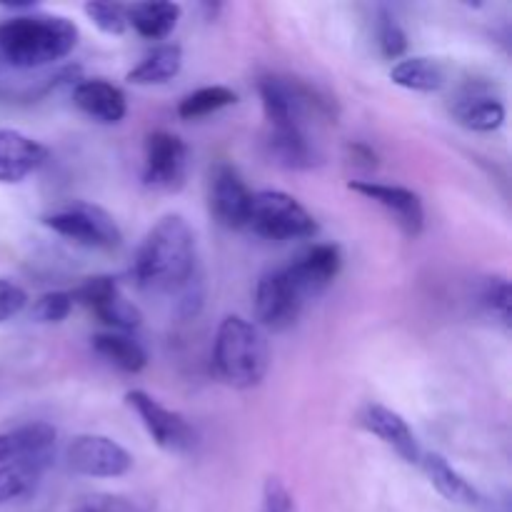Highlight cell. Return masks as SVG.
Segmentation results:
<instances>
[{"label":"cell","mask_w":512,"mask_h":512,"mask_svg":"<svg viewBox=\"0 0 512 512\" xmlns=\"http://www.w3.org/2000/svg\"><path fill=\"white\" fill-rule=\"evenodd\" d=\"M125 405L138 415L145 433L150 435V440H153L160 450L173 455H183L195 448L193 425H190L188 420H185V415H180L178 410L165 408L160 400H155L153 395L145 393V390H128V393H125Z\"/></svg>","instance_id":"52a82bcc"},{"label":"cell","mask_w":512,"mask_h":512,"mask_svg":"<svg viewBox=\"0 0 512 512\" xmlns=\"http://www.w3.org/2000/svg\"><path fill=\"white\" fill-rule=\"evenodd\" d=\"M353 193L373 200L375 205L385 210L395 220L405 238H420L425 230V208L423 198L415 190L403 188V185L378 183V180H353L348 185Z\"/></svg>","instance_id":"5bb4252c"},{"label":"cell","mask_w":512,"mask_h":512,"mask_svg":"<svg viewBox=\"0 0 512 512\" xmlns=\"http://www.w3.org/2000/svg\"><path fill=\"white\" fill-rule=\"evenodd\" d=\"M133 280L145 293L165 295L190 318L203 308V273L198 263L195 233L183 215H165L145 233L135 250Z\"/></svg>","instance_id":"6da1fadb"},{"label":"cell","mask_w":512,"mask_h":512,"mask_svg":"<svg viewBox=\"0 0 512 512\" xmlns=\"http://www.w3.org/2000/svg\"><path fill=\"white\" fill-rule=\"evenodd\" d=\"M65 463L75 475L83 478H123L133 468V455L108 435L85 433L70 440L65 450Z\"/></svg>","instance_id":"9c48e42d"},{"label":"cell","mask_w":512,"mask_h":512,"mask_svg":"<svg viewBox=\"0 0 512 512\" xmlns=\"http://www.w3.org/2000/svg\"><path fill=\"white\" fill-rule=\"evenodd\" d=\"M303 300L285 278L283 268L270 270L255 285V320L258 328L270 333H283L298 323L303 313Z\"/></svg>","instance_id":"7c38bea8"},{"label":"cell","mask_w":512,"mask_h":512,"mask_svg":"<svg viewBox=\"0 0 512 512\" xmlns=\"http://www.w3.org/2000/svg\"><path fill=\"white\" fill-rule=\"evenodd\" d=\"M180 68H183V48L178 43H165L145 55L133 70H128L125 78L133 85H163L173 80Z\"/></svg>","instance_id":"7402d4cb"},{"label":"cell","mask_w":512,"mask_h":512,"mask_svg":"<svg viewBox=\"0 0 512 512\" xmlns=\"http://www.w3.org/2000/svg\"><path fill=\"white\" fill-rule=\"evenodd\" d=\"M360 425H363L370 435L383 440L388 448H393L405 463L418 465L420 458H423V450H420V443L418 438H415L413 428H410L408 420L400 413H395V410L385 408V405L380 403H368L360 410Z\"/></svg>","instance_id":"9a60e30c"},{"label":"cell","mask_w":512,"mask_h":512,"mask_svg":"<svg viewBox=\"0 0 512 512\" xmlns=\"http://www.w3.org/2000/svg\"><path fill=\"white\" fill-rule=\"evenodd\" d=\"M250 203H253V190L248 188V183L233 163L223 160L210 170L208 205L215 223L228 230L248 228Z\"/></svg>","instance_id":"8fae6325"},{"label":"cell","mask_w":512,"mask_h":512,"mask_svg":"<svg viewBox=\"0 0 512 512\" xmlns=\"http://www.w3.org/2000/svg\"><path fill=\"white\" fill-rule=\"evenodd\" d=\"M260 512H298L293 493L280 478H268L263 485V498H260Z\"/></svg>","instance_id":"f546056e"},{"label":"cell","mask_w":512,"mask_h":512,"mask_svg":"<svg viewBox=\"0 0 512 512\" xmlns=\"http://www.w3.org/2000/svg\"><path fill=\"white\" fill-rule=\"evenodd\" d=\"M40 475L43 473H38V470H33L25 463L0 465V508L33 493Z\"/></svg>","instance_id":"d4e9b609"},{"label":"cell","mask_w":512,"mask_h":512,"mask_svg":"<svg viewBox=\"0 0 512 512\" xmlns=\"http://www.w3.org/2000/svg\"><path fill=\"white\" fill-rule=\"evenodd\" d=\"M348 153H350V163L360 165V168H368V170L378 168V155H375V150L370 148V145L353 143L348 148Z\"/></svg>","instance_id":"d6a6232c"},{"label":"cell","mask_w":512,"mask_h":512,"mask_svg":"<svg viewBox=\"0 0 512 512\" xmlns=\"http://www.w3.org/2000/svg\"><path fill=\"white\" fill-rule=\"evenodd\" d=\"M15 458H18V440H15V433L10 430V433L0 435V465L13 463Z\"/></svg>","instance_id":"836d02e7"},{"label":"cell","mask_w":512,"mask_h":512,"mask_svg":"<svg viewBox=\"0 0 512 512\" xmlns=\"http://www.w3.org/2000/svg\"><path fill=\"white\" fill-rule=\"evenodd\" d=\"M390 80L415 93H438L448 83V68L438 58L413 55V58H400L390 68Z\"/></svg>","instance_id":"ffe728a7"},{"label":"cell","mask_w":512,"mask_h":512,"mask_svg":"<svg viewBox=\"0 0 512 512\" xmlns=\"http://www.w3.org/2000/svg\"><path fill=\"white\" fill-rule=\"evenodd\" d=\"M480 305L510 330L512 323V293H510V280L505 275H490L480 285Z\"/></svg>","instance_id":"484cf974"},{"label":"cell","mask_w":512,"mask_h":512,"mask_svg":"<svg viewBox=\"0 0 512 512\" xmlns=\"http://www.w3.org/2000/svg\"><path fill=\"white\" fill-rule=\"evenodd\" d=\"M378 48L388 60H400L408 50V35L393 15L383 13L378 20Z\"/></svg>","instance_id":"f1b7e54d"},{"label":"cell","mask_w":512,"mask_h":512,"mask_svg":"<svg viewBox=\"0 0 512 512\" xmlns=\"http://www.w3.org/2000/svg\"><path fill=\"white\" fill-rule=\"evenodd\" d=\"M263 113L270 133L310 135L318 120H333V100L315 85L290 75H265L258 83Z\"/></svg>","instance_id":"277c9868"},{"label":"cell","mask_w":512,"mask_h":512,"mask_svg":"<svg viewBox=\"0 0 512 512\" xmlns=\"http://www.w3.org/2000/svg\"><path fill=\"white\" fill-rule=\"evenodd\" d=\"M85 15L90 18V23L105 35H123L128 30V10L120 3H100V0H93V3L83 5Z\"/></svg>","instance_id":"4316f807"},{"label":"cell","mask_w":512,"mask_h":512,"mask_svg":"<svg viewBox=\"0 0 512 512\" xmlns=\"http://www.w3.org/2000/svg\"><path fill=\"white\" fill-rule=\"evenodd\" d=\"M73 512H138V508L128 498H123V495L95 493L80 498L73 505Z\"/></svg>","instance_id":"4dcf8cb0"},{"label":"cell","mask_w":512,"mask_h":512,"mask_svg":"<svg viewBox=\"0 0 512 512\" xmlns=\"http://www.w3.org/2000/svg\"><path fill=\"white\" fill-rule=\"evenodd\" d=\"M73 103L88 118L103 125H115L128 115V100L123 90L103 78L78 80L73 88Z\"/></svg>","instance_id":"ac0fdd59"},{"label":"cell","mask_w":512,"mask_h":512,"mask_svg":"<svg viewBox=\"0 0 512 512\" xmlns=\"http://www.w3.org/2000/svg\"><path fill=\"white\" fill-rule=\"evenodd\" d=\"M73 295L65 290H53V293H43L30 308V320L35 323H63L73 310Z\"/></svg>","instance_id":"83f0119b"},{"label":"cell","mask_w":512,"mask_h":512,"mask_svg":"<svg viewBox=\"0 0 512 512\" xmlns=\"http://www.w3.org/2000/svg\"><path fill=\"white\" fill-rule=\"evenodd\" d=\"M340 268H343V253L338 245L320 243L300 253L290 265H285L283 273L295 293L300 295V300L308 303L333 285Z\"/></svg>","instance_id":"4fadbf2b"},{"label":"cell","mask_w":512,"mask_h":512,"mask_svg":"<svg viewBox=\"0 0 512 512\" xmlns=\"http://www.w3.org/2000/svg\"><path fill=\"white\" fill-rule=\"evenodd\" d=\"M128 25L145 40H165L183 15L178 3H133L125 5Z\"/></svg>","instance_id":"44dd1931"},{"label":"cell","mask_w":512,"mask_h":512,"mask_svg":"<svg viewBox=\"0 0 512 512\" xmlns=\"http://www.w3.org/2000/svg\"><path fill=\"white\" fill-rule=\"evenodd\" d=\"M48 160V148L30 135L13 128H0V183H23L38 173Z\"/></svg>","instance_id":"2e32d148"},{"label":"cell","mask_w":512,"mask_h":512,"mask_svg":"<svg viewBox=\"0 0 512 512\" xmlns=\"http://www.w3.org/2000/svg\"><path fill=\"white\" fill-rule=\"evenodd\" d=\"M453 118L475 133H493L505 123V103L488 85L468 83L453 100Z\"/></svg>","instance_id":"e0dca14e"},{"label":"cell","mask_w":512,"mask_h":512,"mask_svg":"<svg viewBox=\"0 0 512 512\" xmlns=\"http://www.w3.org/2000/svg\"><path fill=\"white\" fill-rule=\"evenodd\" d=\"M70 295H73V303L83 305L100 323L113 328V333H130V330H138L143 325L140 308L133 300L125 298L120 285L110 275H93Z\"/></svg>","instance_id":"ba28073f"},{"label":"cell","mask_w":512,"mask_h":512,"mask_svg":"<svg viewBox=\"0 0 512 512\" xmlns=\"http://www.w3.org/2000/svg\"><path fill=\"white\" fill-rule=\"evenodd\" d=\"M78 45V25L65 15L20 13L0 23V58L20 70H35L68 58Z\"/></svg>","instance_id":"7a4b0ae2"},{"label":"cell","mask_w":512,"mask_h":512,"mask_svg":"<svg viewBox=\"0 0 512 512\" xmlns=\"http://www.w3.org/2000/svg\"><path fill=\"white\" fill-rule=\"evenodd\" d=\"M213 368L230 388H258L270 368V348L263 330L240 315H228L215 333Z\"/></svg>","instance_id":"3957f363"},{"label":"cell","mask_w":512,"mask_h":512,"mask_svg":"<svg viewBox=\"0 0 512 512\" xmlns=\"http://www.w3.org/2000/svg\"><path fill=\"white\" fill-rule=\"evenodd\" d=\"M420 465H423L430 485H433L448 503L463 505V508H473V505L480 503L478 488H473V483H470L465 475H460L443 455H423V458H420Z\"/></svg>","instance_id":"d6986e66"},{"label":"cell","mask_w":512,"mask_h":512,"mask_svg":"<svg viewBox=\"0 0 512 512\" xmlns=\"http://www.w3.org/2000/svg\"><path fill=\"white\" fill-rule=\"evenodd\" d=\"M43 225L60 238L93 250H115L123 243L118 223L100 205L88 200H65L43 215Z\"/></svg>","instance_id":"5b68a950"},{"label":"cell","mask_w":512,"mask_h":512,"mask_svg":"<svg viewBox=\"0 0 512 512\" xmlns=\"http://www.w3.org/2000/svg\"><path fill=\"white\" fill-rule=\"evenodd\" d=\"M93 350L105 363L130 375L140 373L148 365V353L143 345L125 333H98L93 338Z\"/></svg>","instance_id":"603a6c76"},{"label":"cell","mask_w":512,"mask_h":512,"mask_svg":"<svg viewBox=\"0 0 512 512\" xmlns=\"http://www.w3.org/2000/svg\"><path fill=\"white\" fill-rule=\"evenodd\" d=\"M238 103V93L228 85H205V88L193 90L178 103V115L183 120H198L205 115H213L218 110L230 108Z\"/></svg>","instance_id":"cb8c5ba5"},{"label":"cell","mask_w":512,"mask_h":512,"mask_svg":"<svg viewBox=\"0 0 512 512\" xmlns=\"http://www.w3.org/2000/svg\"><path fill=\"white\" fill-rule=\"evenodd\" d=\"M190 148L180 135L155 130L145 138L143 183L153 190H180L188 178Z\"/></svg>","instance_id":"30bf717a"},{"label":"cell","mask_w":512,"mask_h":512,"mask_svg":"<svg viewBox=\"0 0 512 512\" xmlns=\"http://www.w3.org/2000/svg\"><path fill=\"white\" fill-rule=\"evenodd\" d=\"M248 228L268 240H300L318 233L313 213L283 190H258L250 203Z\"/></svg>","instance_id":"8992f818"},{"label":"cell","mask_w":512,"mask_h":512,"mask_svg":"<svg viewBox=\"0 0 512 512\" xmlns=\"http://www.w3.org/2000/svg\"><path fill=\"white\" fill-rule=\"evenodd\" d=\"M28 305V293L13 280L0 278V323H8Z\"/></svg>","instance_id":"1f68e13d"}]
</instances>
